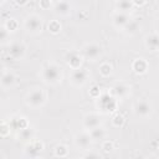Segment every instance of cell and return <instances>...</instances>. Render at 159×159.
<instances>
[{"instance_id":"21","label":"cell","mask_w":159,"mask_h":159,"mask_svg":"<svg viewBox=\"0 0 159 159\" xmlns=\"http://www.w3.org/2000/svg\"><path fill=\"white\" fill-rule=\"evenodd\" d=\"M140 29V22H139V19H133V20H129L128 24L124 26L123 31L127 34V35H134L138 32V30Z\"/></svg>"},{"instance_id":"31","label":"cell","mask_w":159,"mask_h":159,"mask_svg":"<svg viewBox=\"0 0 159 159\" xmlns=\"http://www.w3.org/2000/svg\"><path fill=\"white\" fill-rule=\"evenodd\" d=\"M88 94H89V97H91L92 99H98V98H99V96L102 94V91H101L99 86H97V84H93V86L89 88V91H88Z\"/></svg>"},{"instance_id":"20","label":"cell","mask_w":159,"mask_h":159,"mask_svg":"<svg viewBox=\"0 0 159 159\" xmlns=\"http://www.w3.org/2000/svg\"><path fill=\"white\" fill-rule=\"evenodd\" d=\"M87 132H88L92 142H102L106 138V135H107V132H106V129L102 125L96 127V128H93L91 130H87Z\"/></svg>"},{"instance_id":"10","label":"cell","mask_w":159,"mask_h":159,"mask_svg":"<svg viewBox=\"0 0 159 159\" xmlns=\"http://www.w3.org/2000/svg\"><path fill=\"white\" fill-rule=\"evenodd\" d=\"M26 53V46L21 41H14L9 45V56L14 61L22 60Z\"/></svg>"},{"instance_id":"15","label":"cell","mask_w":159,"mask_h":159,"mask_svg":"<svg viewBox=\"0 0 159 159\" xmlns=\"http://www.w3.org/2000/svg\"><path fill=\"white\" fill-rule=\"evenodd\" d=\"M130 67H132V71H133L135 75L142 76V75H145V73L148 72V70H149V63H148V61H147L144 57H137V58L133 60Z\"/></svg>"},{"instance_id":"26","label":"cell","mask_w":159,"mask_h":159,"mask_svg":"<svg viewBox=\"0 0 159 159\" xmlns=\"http://www.w3.org/2000/svg\"><path fill=\"white\" fill-rule=\"evenodd\" d=\"M4 27L6 29V31L9 34H12L15 31H17L19 29V21L15 19V17H7L4 22Z\"/></svg>"},{"instance_id":"19","label":"cell","mask_w":159,"mask_h":159,"mask_svg":"<svg viewBox=\"0 0 159 159\" xmlns=\"http://www.w3.org/2000/svg\"><path fill=\"white\" fill-rule=\"evenodd\" d=\"M16 81V77L15 75L11 72V71H4L1 75H0V84L4 87V88H10L14 86Z\"/></svg>"},{"instance_id":"37","label":"cell","mask_w":159,"mask_h":159,"mask_svg":"<svg viewBox=\"0 0 159 159\" xmlns=\"http://www.w3.org/2000/svg\"><path fill=\"white\" fill-rule=\"evenodd\" d=\"M15 4H16V5H26L27 1H26V0H24V1H15Z\"/></svg>"},{"instance_id":"7","label":"cell","mask_w":159,"mask_h":159,"mask_svg":"<svg viewBox=\"0 0 159 159\" xmlns=\"http://www.w3.org/2000/svg\"><path fill=\"white\" fill-rule=\"evenodd\" d=\"M153 107L147 99H138L133 104V113L138 118H147L152 114Z\"/></svg>"},{"instance_id":"14","label":"cell","mask_w":159,"mask_h":159,"mask_svg":"<svg viewBox=\"0 0 159 159\" xmlns=\"http://www.w3.org/2000/svg\"><path fill=\"white\" fill-rule=\"evenodd\" d=\"M11 127V130H16V132H20L22 129H26L30 127V122L26 117L24 116H14L10 118V120L7 122Z\"/></svg>"},{"instance_id":"13","label":"cell","mask_w":159,"mask_h":159,"mask_svg":"<svg viewBox=\"0 0 159 159\" xmlns=\"http://www.w3.org/2000/svg\"><path fill=\"white\" fill-rule=\"evenodd\" d=\"M82 124H83V128H84V129L91 130V129H93V128H96V127L102 125V118H101L99 113L91 112V113H87V114L83 117Z\"/></svg>"},{"instance_id":"12","label":"cell","mask_w":159,"mask_h":159,"mask_svg":"<svg viewBox=\"0 0 159 159\" xmlns=\"http://www.w3.org/2000/svg\"><path fill=\"white\" fill-rule=\"evenodd\" d=\"M108 92H109V94L113 96L117 101H119V99L125 98V97L129 96V93H130V87H129L127 83L119 82V83H116L114 86H112Z\"/></svg>"},{"instance_id":"33","label":"cell","mask_w":159,"mask_h":159,"mask_svg":"<svg viewBox=\"0 0 159 159\" xmlns=\"http://www.w3.org/2000/svg\"><path fill=\"white\" fill-rule=\"evenodd\" d=\"M52 5H53V1H51V0H40L39 1V6L42 10H48L50 7H52Z\"/></svg>"},{"instance_id":"6","label":"cell","mask_w":159,"mask_h":159,"mask_svg":"<svg viewBox=\"0 0 159 159\" xmlns=\"http://www.w3.org/2000/svg\"><path fill=\"white\" fill-rule=\"evenodd\" d=\"M88 77H89L88 71L86 68L81 67L78 70L71 71V73H70V83L72 86H75V87H82V86H84L87 83Z\"/></svg>"},{"instance_id":"34","label":"cell","mask_w":159,"mask_h":159,"mask_svg":"<svg viewBox=\"0 0 159 159\" xmlns=\"http://www.w3.org/2000/svg\"><path fill=\"white\" fill-rule=\"evenodd\" d=\"M82 159H102V158H101V155H99L97 152L89 150V152H87V153L82 157Z\"/></svg>"},{"instance_id":"24","label":"cell","mask_w":159,"mask_h":159,"mask_svg":"<svg viewBox=\"0 0 159 159\" xmlns=\"http://www.w3.org/2000/svg\"><path fill=\"white\" fill-rule=\"evenodd\" d=\"M47 30L51 35H58L62 30V24L60 22V20H50L48 24H47Z\"/></svg>"},{"instance_id":"11","label":"cell","mask_w":159,"mask_h":159,"mask_svg":"<svg viewBox=\"0 0 159 159\" xmlns=\"http://www.w3.org/2000/svg\"><path fill=\"white\" fill-rule=\"evenodd\" d=\"M73 143H75L76 148L81 149V150H88L93 142H92L88 132L87 130H83V132H80V133H77L75 135Z\"/></svg>"},{"instance_id":"16","label":"cell","mask_w":159,"mask_h":159,"mask_svg":"<svg viewBox=\"0 0 159 159\" xmlns=\"http://www.w3.org/2000/svg\"><path fill=\"white\" fill-rule=\"evenodd\" d=\"M130 20L129 15L125 12H119V11H114V14L112 15V24L116 29L118 30H123L124 26L128 24V21Z\"/></svg>"},{"instance_id":"28","label":"cell","mask_w":159,"mask_h":159,"mask_svg":"<svg viewBox=\"0 0 159 159\" xmlns=\"http://www.w3.org/2000/svg\"><path fill=\"white\" fill-rule=\"evenodd\" d=\"M17 138L21 140H25V142H31L34 139V129L31 127H29L26 129L17 132Z\"/></svg>"},{"instance_id":"5","label":"cell","mask_w":159,"mask_h":159,"mask_svg":"<svg viewBox=\"0 0 159 159\" xmlns=\"http://www.w3.org/2000/svg\"><path fill=\"white\" fill-rule=\"evenodd\" d=\"M83 56L82 53L78 51V50H70L66 56H65V61H66V65L70 67L71 71L73 70H78L82 67V63H83Z\"/></svg>"},{"instance_id":"39","label":"cell","mask_w":159,"mask_h":159,"mask_svg":"<svg viewBox=\"0 0 159 159\" xmlns=\"http://www.w3.org/2000/svg\"><path fill=\"white\" fill-rule=\"evenodd\" d=\"M34 159H43V157H41V155H39V157H36V158H34Z\"/></svg>"},{"instance_id":"8","label":"cell","mask_w":159,"mask_h":159,"mask_svg":"<svg viewBox=\"0 0 159 159\" xmlns=\"http://www.w3.org/2000/svg\"><path fill=\"white\" fill-rule=\"evenodd\" d=\"M83 58L88 60V61H96L98 57H101L102 55V47L94 42L91 43H86L81 51Z\"/></svg>"},{"instance_id":"4","label":"cell","mask_w":159,"mask_h":159,"mask_svg":"<svg viewBox=\"0 0 159 159\" xmlns=\"http://www.w3.org/2000/svg\"><path fill=\"white\" fill-rule=\"evenodd\" d=\"M24 29L31 35H39L43 30V19L39 14H29L24 19Z\"/></svg>"},{"instance_id":"22","label":"cell","mask_w":159,"mask_h":159,"mask_svg":"<svg viewBox=\"0 0 159 159\" xmlns=\"http://www.w3.org/2000/svg\"><path fill=\"white\" fill-rule=\"evenodd\" d=\"M117 11L119 12H125L128 14L130 10H133V4H132V0H119V1H116L114 4Z\"/></svg>"},{"instance_id":"32","label":"cell","mask_w":159,"mask_h":159,"mask_svg":"<svg viewBox=\"0 0 159 159\" xmlns=\"http://www.w3.org/2000/svg\"><path fill=\"white\" fill-rule=\"evenodd\" d=\"M10 39V34L6 31V29L4 27V25H0V45L7 43Z\"/></svg>"},{"instance_id":"30","label":"cell","mask_w":159,"mask_h":159,"mask_svg":"<svg viewBox=\"0 0 159 159\" xmlns=\"http://www.w3.org/2000/svg\"><path fill=\"white\" fill-rule=\"evenodd\" d=\"M101 149H102V152H104V153H111V152L114 149V143H113L112 140H109V139L102 140V143H101Z\"/></svg>"},{"instance_id":"17","label":"cell","mask_w":159,"mask_h":159,"mask_svg":"<svg viewBox=\"0 0 159 159\" xmlns=\"http://www.w3.org/2000/svg\"><path fill=\"white\" fill-rule=\"evenodd\" d=\"M52 7H53V11L60 16H68L72 10V5L68 1H63V0L55 1Z\"/></svg>"},{"instance_id":"1","label":"cell","mask_w":159,"mask_h":159,"mask_svg":"<svg viewBox=\"0 0 159 159\" xmlns=\"http://www.w3.org/2000/svg\"><path fill=\"white\" fill-rule=\"evenodd\" d=\"M40 77L43 83L48 86H55L60 83L62 80V68L60 65L55 62H48L41 68Z\"/></svg>"},{"instance_id":"38","label":"cell","mask_w":159,"mask_h":159,"mask_svg":"<svg viewBox=\"0 0 159 159\" xmlns=\"http://www.w3.org/2000/svg\"><path fill=\"white\" fill-rule=\"evenodd\" d=\"M148 159H158V157H157L155 154H153V155H150V157H149Z\"/></svg>"},{"instance_id":"36","label":"cell","mask_w":159,"mask_h":159,"mask_svg":"<svg viewBox=\"0 0 159 159\" xmlns=\"http://www.w3.org/2000/svg\"><path fill=\"white\" fill-rule=\"evenodd\" d=\"M149 148H150V149H153V150L155 152V150L159 148V143H158V140H157V139H154L153 142H150V143H149Z\"/></svg>"},{"instance_id":"23","label":"cell","mask_w":159,"mask_h":159,"mask_svg":"<svg viewBox=\"0 0 159 159\" xmlns=\"http://www.w3.org/2000/svg\"><path fill=\"white\" fill-rule=\"evenodd\" d=\"M112 72H113V66H112L111 62L104 61V62H102V63L98 66V73H99V76L103 77V78L109 77V76L112 75Z\"/></svg>"},{"instance_id":"29","label":"cell","mask_w":159,"mask_h":159,"mask_svg":"<svg viewBox=\"0 0 159 159\" xmlns=\"http://www.w3.org/2000/svg\"><path fill=\"white\" fill-rule=\"evenodd\" d=\"M10 133H11V127H10V124H9L7 122L0 123V137H1V138H6V137L10 135Z\"/></svg>"},{"instance_id":"9","label":"cell","mask_w":159,"mask_h":159,"mask_svg":"<svg viewBox=\"0 0 159 159\" xmlns=\"http://www.w3.org/2000/svg\"><path fill=\"white\" fill-rule=\"evenodd\" d=\"M45 149V144L42 140L40 139H32L31 142H29L26 145H25V154L26 157L34 159L36 157H39Z\"/></svg>"},{"instance_id":"40","label":"cell","mask_w":159,"mask_h":159,"mask_svg":"<svg viewBox=\"0 0 159 159\" xmlns=\"http://www.w3.org/2000/svg\"><path fill=\"white\" fill-rule=\"evenodd\" d=\"M0 75H1V72H0Z\"/></svg>"},{"instance_id":"2","label":"cell","mask_w":159,"mask_h":159,"mask_svg":"<svg viewBox=\"0 0 159 159\" xmlns=\"http://www.w3.org/2000/svg\"><path fill=\"white\" fill-rule=\"evenodd\" d=\"M96 106L99 109V112L104 113V114H113L114 112H117L118 108V101L109 94V92H104L99 96L98 99H96Z\"/></svg>"},{"instance_id":"3","label":"cell","mask_w":159,"mask_h":159,"mask_svg":"<svg viewBox=\"0 0 159 159\" xmlns=\"http://www.w3.org/2000/svg\"><path fill=\"white\" fill-rule=\"evenodd\" d=\"M45 102H46V93L40 87H35V88L30 89L27 92V94L25 96V103H26V106H29L32 109L41 108L45 104Z\"/></svg>"},{"instance_id":"35","label":"cell","mask_w":159,"mask_h":159,"mask_svg":"<svg viewBox=\"0 0 159 159\" xmlns=\"http://www.w3.org/2000/svg\"><path fill=\"white\" fill-rule=\"evenodd\" d=\"M132 4H133V7H140V6H144L147 1L145 0H132Z\"/></svg>"},{"instance_id":"25","label":"cell","mask_w":159,"mask_h":159,"mask_svg":"<svg viewBox=\"0 0 159 159\" xmlns=\"http://www.w3.org/2000/svg\"><path fill=\"white\" fill-rule=\"evenodd\" d=\"M111 123H112V125H113L114 128H122V127L124 125V123H125V118H124V116H123L122 113H119V112L117 111V112H114V113L112 114Z\"/></svg>"},{"instance_id":"27","label":"cell","mask_w":159,"mask_h":159,"mask_svg":"<svg viewBox=\"0 0 159 159\" xmlns=\"http://www.w3.org/2000/svg\"><path fill=\"white\" fill-rule=\"evenodd\" d=\"M53 154H55V157L62 159V158H67L70 155V150H68L67 145H65V144H57L55 147V149H53Z\"/></svg>"},{"instance_id":"18","label":"cell","mask_w":159,"mask_h":159,"mask_svg":"<svg viewBox=\"0 0 159 159\" xmlns=\"http://www.w3.org/2000/svg\"><path fill=\"white\" fill-rule=\"evenodd\" d=\"M144 46L152 51V52H155L159 50V36L157 32H152L149 35H147L144 37Z\"/></svg>"}]
</instances>
